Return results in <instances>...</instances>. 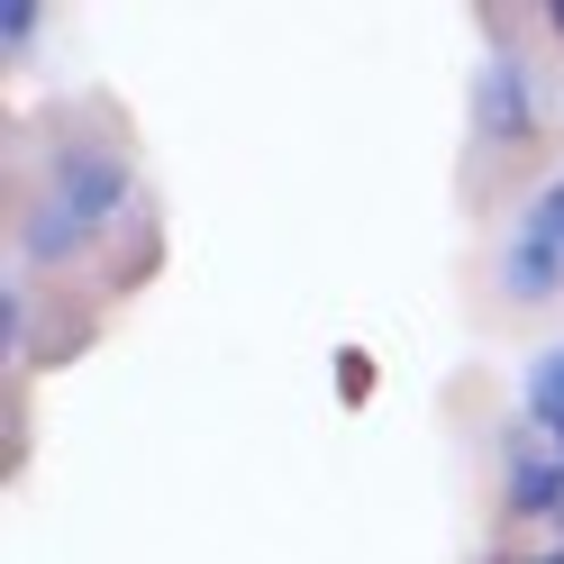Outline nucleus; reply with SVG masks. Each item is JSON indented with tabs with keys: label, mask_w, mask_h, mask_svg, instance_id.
Masks as SVG:
<instances>
[{
	"label": "nucleus",
	"mask_w": 564,
	"mask_h": 564,
	"mask_svg": "<svg viewBox=\"0 0 564 564\" xmlns=\"http://www.w3.org/2000/svg\"><path fill=\"white\" fill-rule=\"evenodd\" d=\"M501 282H510L519 301H546L555 282H564V237H555V228L538 219V209H528V219H519V237H510V256H501Z\"/></svg>",
	"instance_id": "4"
},
{
	"label": "nucleus",
	"mask_w": 564,
	"mask_h": 564,
	"mask_svg": "<svg viewBox=\"0 0 564 564\" xmlns=\"http://www.w3.org/2000/svg\"><path fill=\"white\" fill-rule=\"evenodd\" d=\"M546 28H555V37H564V0H546Z\"/></svg>",
	"instance_id": "8"
},
{
	"label": "nucleus",
	"mask_w": 564,
	"mask_h": 564,
	"mask_svg": "<svg viewBox=\"0 0 564 564\" xmlns=\"http://www.w3.org/2000/svg\"><path fill=\"white\" fill-rule=\"evenodd\" d=\"M538 219H546V228H555V237H564V183H555V192H546V200H538Z\"/></svg>",
	"instance_id": "7"
},
{
	"label": "nucleus",
	"mask_w": 564,
	"mask_h": 564,
	"mask_svg": "<svg viewBox=\"0 0 564 564\" xmlns=\"http://www.w3.org/2000/svg\"><path fill=\"white\" fill-rule=\"evenodd\" d=\"M28 328H37V301H28L19 282H10V292H0V337H10V356L28 346Z\"/></svg>",
	"instance_id": "5"
},
{
	"label": "nucleus",
	"mask_w": 564,
	"mask_h": 564,
	"mask_svg": "<svg viewBox=\"0 0 564 564\" xmlns=\"http://www.w3.org/2000/svg\"><path fill=\"white\" fill-rule=\"evenodd\" d=\"M510 510L519 519H546V510H564V446H546V437H510Z\"/></svg>",
	"instance_id": "3"
},
{
	"label": "nucleus",
	"mask_w": 564,
	"mask_h": 564,
	"mask_svg": "<svg viewBox=\"0 0 564 564\" xmlns=\"http://www.w3.org/2000/svg\"><path fill=\"white\" fill-rule=\"evenodd\" d=\"M528 564H564V546H555V555H528Z\"/></svg>",
	"instance_id": "9"
},
{
	"label": "nucleus",
	"mask_w": 564,
	"mask_h": 564,
	"mask_svg": "<svg viewBox=\"0 0 564 564\" xmlns=\"http://www.w3.org/2000/svg\"><path fill=\"white\" fill-rule=\"evenodd\" d=\"M474 128L482 137H528V128H538V100H528L510 55H482V74H474Z\"/></svg>",
	"instance_id": "2"
},
{
	"label": "nucleus",
	"mask_w": 564,
	"mask_h": 564,
	"mask_svg": "<svg viewBox=\"0 0 564 564\" xmlns=\"http://www.w3.org/2000/svg\"><path fill=\"white\" fill-rule=\"evenodd\" d=\"M128 200V155L110 147H74L46 164V200L28 209V256L37 264H64L83 237H100V219Z\"/></svg>",
	"instance_id": "1"
},
{
	"label": "nucleus",
	"mask_w": 564,
	"mask_h": 564,
	"mask_svg": "<svg viewBox=\"0 0 564 564\" xmlns=\"http://www.w3.org/2000/svg\"><path fill=\"white\" fill-rule=\"evenodd\" d=\"M37 19H46V10H37V0H0V46H10V55H19L28 37H37Z\"/></svg>",
	"instance_id": "6"
}]
</instances>
